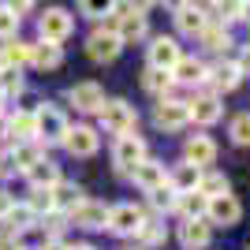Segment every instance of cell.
Segmentation results:
<instances>
[{
  "instance_id": "42",
  "label": "cell",
  "mask_w": 250,
  "mask_h": 250,
  "mask_svg": "<svg viewBox=\"0 0 250 250\" xmlns=\"http://www.w3.org/2000/svg\"><path fill=\"white\" fill-rule=\"evenodd\" d=\"M11 206H15V198H11L8 190H0V220L8 217V209H11Z\"/></svg>"
},
{
  "instance_id": "26",
  "label": "cell",
  "mask_w": 250,
  "mask_h": 250,
  "mask_svg": "<svg viewBox=\"0 0 250 250\" xmlns=\"http://www.w3.org/2000/svg\"><path fill=\"white\" fill-rule=\"evenodd\" d=\"M30 63H34V67H42V71H52V67H60V63H63L60 45H49V42L30 45Z\"/></svg>"
},
{
  "instance_id": "11",
  "label": "cell",
  "mask_w": 250,
  "mask_h": 250,
  "mask_svg": "<svg viewBox=\"0 0 250 250\" xmlns=\"http://www.w3.org/2000/svg\"><path fill=\"white\" fill-rule=\"evenodd\" d=\"M217 161V142L206 135H190L183 142V165H194V168H206Z\"/></svg>"
},
{
  "instance_id": "2",
  "label": "cell",
  "mask_w": 250,
  "mask_h": 250,
  "mask_svg": "<svg viewBox=\"0 0 250 250\" xmlns=\"http://www.w3.org/2000/svg\"><path fill=\"white\" fill-rule=\"evenodd\" d=\"M63 135H67V120H63V112H60V108H52V104H42V108L34 112V142L52 146V142H63Z\"/></svg>"
},
{
  "instance_id": "9",
  "label": "cell",
  "mask_w": 250,
  "mask_h": 250,
  "mask_svg": "<svg viewBox=\"0 0 250 250\" xmlns=\"http://www.w3.org/2000/svg\"><path fill=\"white\" fill-rule=\"evenodd\" d=\"M183 60V52H179V42L176 38H153V45H149V67H157V71H168L172 75V67Z\"/></svg>"
},
{
  "instance_id": "20",
  "label": "cell",
  "mask_w": 250,
  "mask_h": 250,
  "mask_svg": "<svg viewBox=\"0 0 250 250\" xmlns=\"http://www.w3.org/2000/svg\"><path fill=\"white\" fill-rule=\"evenodd\" d=\"M198 179H202V168L176 165L172 172H168V187L176 190V194H190V190H198Z\"/></svg>"
},
{
  "instance_id": "6",
  "label": "cell",
  "mask_w": 250,
  "mask_h": 250,
  "mask_svg": "<svg viewBox=\"0 0 250 250\" xmlns=\"http://www.w3.org/2000/svg\"><path fill=\"white\" fill-rule=\"evenodd\" d=\"M142 224H146V213L135 202H120L108 209V231H116V235H135Z\"/></svg>"
},
{
  "instance_id": "37",
  "label": "cell",
  "mask_w": 250,
  "mask_h": 250,
  "mask_svg": "<svg viewBox=\"0 0 250 250\" xmlns=\"http://www.w3.org/2000/svg\"><path fill=\"white\" fill-rule=\"evenodd\" d=\"M26 206L34 209V217H42V213H52V190L34 187V190H30V202H26Z\"/></svg>"
},
{
  "instance_id": "24",
  "label": "cell",
  "mask_w": 250,
  "mask_h": 250,
  "mask_svg": "<svg viewBox=\"0 0 250 250\" xmlns=\"http://www.w3.org/2000/svg\"><path fill=\"white\" fill-rule=\"evenodd\" d=\"M26 176H30V183H34V187L52 190L56 183H60V165H56V161H49V157H42V161H38V165H34L30 172H26Z\"/></svg>"
},
{
  "instance_id": "19",
  "label": "cell",
  "mask_w": 250,
  "mask_h": 250,
  "mask_svg": "<svg viewBox=\"0 0 250 250\" xmlns=\"http://www.w3.org/2000/svg\"><path fill=\"white\" fill-rule=\"evenodd\" d=\"M86 202V190L79 187V183H56L52 187V209H67V213H75V209Z\"/></svg>"
},
{
  "instance_id": "39",
  "label": "cell",
  "mask_w": 250,
  "mask_h": 250,
  "mask_svg": "<svg viewBox=\"0 0 250 250\" xmlns=\"http://www.w3.org/2000/svg\"><path fill=\"white\" fill-rule=\"evenodd\" d=\"M108 11H112V4H101V0H86L83 4V15H90V19H101Z\"/></svg>"
},
{
  "instance_id": "18",
  "label": "cell",
  "mask_w": 250,
  "mask_h": 250,
  "mask_svg": "<svg viewBox=\"0 0 250 250\" xmlns=\"http://www.w3.org/2000/svg\"><path fill=\"white\" fill-rule=\"evenodd\" d=\"M209 235H213V231H209L206 220H183V224H179V243L187 250H206Z\"/></svg>"
},
{
  "instance_id": "4",
  "label": "cell",
  "mask_w": 250,
  "mask_h": 250,
  "mask_svg": "<svg viewBox=\"0 0 250 250\" xmlns=\"http://www.w3.org/2000/svg\"><path fill=\"white\" fill-rule=\"evenodd\" d=\"M38 30H42V42L60 45L75 30V19H71V11H63V8H45L42 19H38Z\"/></svg>"
},
{
  "instance_id": "40",
  "label": "cell",
  "mask_w": 250,
  "mask_h": 250,
  "mask_svg": "<svg viewBox=\"0 0 250 250\" xmlns=\"http://www.w3.org/2000/svg\"><path fill=\"white\" fill-rule=\"evenodd\" d=\"M0 250H22L19 235H15V231H8V228H0Z\"/></svg>"
},
{
  "instance_id": "45",
  "label": "cell",
  "mask_w": 250,
  "mask_h": 250,
  "mask_svg": "<svg viewBox=\"0 0 250 250\" xmlns=\"http://www.w3.org/2000/svg\"><path fill=\"white\" fill-rule=\"evenodd\" d=\"M4 138H8V120L0 116V142H4Z\"/></svg>"
},
{
  "instance_id": "17",
  "label": "cell",
  "mask_w": 250,
  "mask_h": 250,
  "mask_svg": "<svg viewBox=\"0 0 250 250\" xmlns=\"http://www.w3.org/2000/svg\"><path fill=\"white\" fill-rule=\"evenodd\" d=\"M8 153H11V168H15V172H30L45 157V149H42V142H15Z\"/></svg>"
},
{
  "instance_id": "3",
  "label": "cell",
  "mask_w": 250,
  "mask_h": 250,
  "mask_svg": "<svg viewBox=\"0 0 250 250\" xmlns=\"http://www.w3.org/2000/svg\"><path fill=\"white\" fill-rule=\"evenodd\" d=\"M97 116H101V127H104V131H112V135H120V138L131 135V131H135V124H138L135 108H131L124 97H116V101H104Z\"/></svg>"
},
{
  "instance_id": "16",
  "label": "cell",
  "mask_w": 250,
  "mask_h": 250,
  "mask_svg": "<svg viewBox=\"0 0 250 250\" xmlns=\"http://www.w3.org/2000/svg\"><path fill=\"white\" fill-rule=\"evenodd\" d=\"M131 179H135L138 187L149 194V190H157V187H165V183H168V172H165V165H161V161H149V157H146V161L131 172Z\"/></svg>"
},
{
  "instance_id": "21",
  "label": "cell",
  "mask_w": 250,
  "mask_h": 250,
  "mask_svg": "<svg viewBox=\"0 0 250 250\" xmlns=\"http://www.w3.org/2000/svg\"><path fill=\"white\" fill-rule=\"evenodd\" d=\"M220 116H224V104L217 101V94H202L198 101L190 104V120H194V124H217Z\"/></svg>"
},
{
  "instance_id": "49",
  "label": "cell",
  "mask_w": 250,
  "mask_h": 250,
  "mask_svg": "<svg viewBox=\"0 0 250 250\" xmlns=\"http://www.w3.org/2000/svg\"><path fill=\"white\" fill-rule=\"evenodd\" d=\"M22 250H26V247H22Z\"/></svg>"
},
{
  "instance_id": "14",
  "label": "cell",
  "mask_w": 250,
  "mask_h": 250,
  "mask_svg": "<svg viewBox=\"0 0 250 250\" xmlns=\"http://www.w3.org/2000/svg\"><path fill=\"white\" fill-rule=\"evenodd\" d=\"M67 101H71L79 112H101L104 90H101L97 83H75L71 90H67Z\"/></svg>"
},
{
  "instance_id": "34",
  "label": "cell",
  "mask_w": 250,
  "mask_h": 250,
  "mask_svg": "<svg viewBox=\"0 0 250 250\" xmlns=\"http://www.w3.org/2000/svg\"><path fill=\"white\" fill-rule=\"evenodd\" d=\"M135 235H138V243H142V247H161V243H165V224L146 220V224H142Z\"/></svg>"
},
{
  "instance_id": "28",
  "label": "cell",
  "mask_w": 250,
  "mask_h": 250,
  "mask_svg": "<svg viewBox=\"0 0 250 250\" xmlns=\"http://www.w3.org/2000/svg\"><path fill=\"white\" fill-rule=\"evenodd\" d=\"M26 60H30V45H22V42H8L0 49V67H15L19 71Z\"/></svg>"
},
{
  "instance_id": "35",
  "label": "cell",
  "mask_w": 250,
  "mask_h": 250,
  "mask_svg": "<svg viewBox=\"0 0 250 250\" xmlns=\"http://www.w3.org/2000/svg\"><path fill=\"white\" fill-rule=\"evenodd\" d=\"M228 135H231V142H235V146H250V112H239L235 120H231Z\"/></svg>"
},
{
  "instance_id": "25",
  "label": "cell",
  "mask_w": 250,
  "mask_h": 250,
  "mask_svg": "<svg viewBox=\"0 0 250 250\" xmlns=\"http://www.w3.org/2000/svg\"><path fill=\"white\" fill-rule=\"evenodd\" d=\"M4 224H8V231L22 235V231L38 228V217H34V209L26 206V202H19V206H11V209H8V217H4Z\"/></svg>"
},
{
  "instance_id": "36",
  "label": "cell",
  "mask_w": 250,
  "mask_h": 250,
  "mask_svg": "<svg viewBox=\"0 0 250 250\" xmlns=\"http://www.w3.org/2000/svg\"><path fill=\"white\" fill-rule=\"evenodd\" d=\"M0 94H22V71L15 67H0Z\"/></svg>"
},
{
  "instance_id": "15",
  "label": "cell",
  "mask_w": 250,
  "mask_h": 250,
  "mask_svg": "<svg viewBox=\"0 0 250 250\" xmlns=\"http://www.w3.org/2000/svg\"><path fill=\"white\" fill-rule=\"evenodd\" d=\"M63 146H67V153H71V157H90V153H97L101 138H97L94 127H67Z\"/></svg>"
},
{
  "instance_id": "1",
  "label": "cell",
  "mask_w": 250,
  "mask_h": 250,
  "mask_svg": "<svg viewBox=\"0 0 250 250\" xmlns=\"http://www.w3.org/2000/svg\"><path fill=\"white\" fill-rule=\"evenodd\" d=\"M112 11H116V38H120V45H131V42H138L142 34H146V15H142V4H112Z\"/></svg>"
},
{
  "instance_id": "7",
  "label": "cell",
  "mask_w": 250,
  "mask_h": 250,
  "mask_svg": "<svg viewBox=\"0 0 250 250\" xmlns=\"http://www.w3.org/2000/svg\"><path fill=\"white\" fill-rule=\"evenodd\" d=\"M153 120L161 131H183L190 124V104L187 101H172V97H161V104L153 108Z\"/></svg>"
},
{
  "instance_id": "29",
  "label": "cell",
  "mask_w": 250,
  "mask_h": 250,
  "mask_svg": "<svg viewBox=\"0 0 250 250\" xmlns=\"http://www.w3.org/2000/svg\"><path fill=\"white\" fill-rule=\"evenodd\" d=\"M198 194H206V198H220V194H228V176H224V172H202Z\"/></svg>"
},
{
  "instance_id": "50",
  "label": "cell",
  "mask_w": 250,
  "mask_h": 250,
  "mask_svg": "<svg viewBox=\"0 0 250 250\" xmlns=\"http://www.w3.org/2000/svg\"><path fill=\"white\" fill-rule=\"evenodd\" d=\"M247 250H250V247H247Z\"/></svg>"
},
{
  "instance_id": "22",
  "label": "cell",
  "mask_w": 250,
  "mask_h": 250,
  "mask_svg": "<svg viewBox=\"0 0 250 250\" xmlns=\"http://www.w3.org/2000/svg\"><path fill=\"white\" fill-rule=\"evenodd\" d=\"M172 83H187V86H202L206 83V63L194 60V56H183V60L172 67Z\"/></svg>"
},
{
  "instance_id": "43",
  "label": "cell",
  "mask_w": 250,
  "mask_h": 250,
  "mask_svg": "<svg viewBox=\"0 0 250 250\" xmlns=\"http://www.w3.org/2000/svg\"><path fill=\"white\" fill-rule=\"evenodd\" d=\"M235 67H239V75H250V49L239 56V63H235Z\"/></svg>"
},
{
  "instance_id": "23",
  "label": "cell",
  "mask_w": 250,
  "mask_h": 250,
  "mask_svg": "<svg viewBox=\"0 0 250 250\" xmlns=\"http://www.w3.org/2000/svg\"><path fill=\"white\" fill-rule=\"evenodd\" d=\"M176 26L183 34H202L209 26V19H206V11L194 8V4H179L176 8Z\"/></svg>"
},
{
  "instance_id": "32",
  "label": "cell",
  "mask_w": 250,
  "mask_h": 250,
  "mask_svg": "<svg viewBox=\"0 0 250 250\" xmlns=\"http://www.w3.org/2000/svg\"><path fill=\"white\" fill-rule=\"evenodd\" d=\"M142 86H146L149 94H168V90H172V75H168V71H157V67H146Z\"/></svg>"
},
{
  "instance_id": "13",
  "label": "cell",
  "mask_w": 250,
  "mask_h": 250,
  "mask_svg": "<svg viewBox=\"0 0 250 250\" xmlns=\"http://www.w3.org/2000/svg\"><path fill=\"white\" fill-rule=\"evenodd\" d=\"M120 38H116L112 30H97V34H90V42H86V52H90V60H97V63H112L116 56H120Z\"/></svg>"
},
{
  "instance_id": "12",
  "label": "cell",
  "mask_w": 250,
  "mask_h": 250,
  "mask_svg": "<svg viewBox=\"0 0 250 250\" xmlns=\"http://www.w3.org/2000/svg\"><path fill=\"white\" fill-rule=\"evenodd\" d=\"M71 220L79 224V228H86V231H101V228H108V206H104V202L86 198L83 206L71 213Z\"/></svg>"
},
{
  "instance_id": "46",
  "label": "cell",
  "mask_w": 250,
  "mask_h": 250,
  "mask_svg": "<svg viewBox=\"0 0 250 250\" xmlns=\"http://www.w3.org/2000/svg\"><path fill=\"white\" fill-rule=\"evenodd\" d=\"M243 19H250V4H243Z\"/></svg>"
},
{
  "instance_id": "38",
  "label": "cell",
  "mask_w": 250,
  "mask_h": 250,
  "mask_svg": "<svg viewBox=\"0 0 250 250\" xmlns=\"http://www.w3.org/2000/svg\"><path fill=\"white\" fill-rule=\"evenodd\" d=\"M15 30H19V19L8 11V4H0V42H15Z\"/></svg>"
},
{
  "instance_id": "47",
  "label": "cell",
  "mask_w": 250,
  "mask_h": 250,
  "mask_svg": "<svg viewBox=\"0 0 250 250\" xmlns=\"http://www.w3.org/2000/svg\"><path fill=\"white\" fill-rule=\"evenodd\" d=\"M71 250H97V247H86V243H83V247H71Z\"/></svg>"
},
{
  "instance_id": "5",
  "label": "cell",
  "mask_w": 250,
  "mask_h": 250,
  "mask_svg": "<svg viewBox=\"0 0 250 250\" xmlns=\"http://www.w3.org/2000/svg\"><path fill=\"white\" fill-rule=\"evenodd\" d=\"M146 161V142L138 135H124V138H116V149H112V165L120 168V172H135L138 165Z\"/></svg>"
},
{
  "instance_id": "33",
  "label": "cell",
  "mask_w": 250,
  "mask_h": 250,
  "mask_svg": "<svg viewBox=\"0 0 250 250\" xmlns=\"http://www.w3.org/2000/svg\"><path fill=\"white\" fill-rule=\"evenodd\" d=\"M176 198H179V194L168 187V183H165V187H157V190H149V206H153L157 213H172V209H176Z\"/></svg>"
},
{
  "instance_id": "41",
  "label": "cell",
  "mask_w": 250,
  "mask_h": 250,
  "mask_svg": "<svg viewBox=\"0 0 250 250\" xmlns=\"http://www.w3.org/2000/svg\"><path fill=\"white\" fill-rule=\"evenodd\" d=\"M45 228H49L52 235H60V228H63V220L56 217V213H45Z\"/></svg>"
},
{
  "instance_id": "8",
  "label": "cell",
  "mask_w": 250,
  "mask_h": 250,
  "mask_svg": "<svg viewBox=\"0 0 250 250\" xmlns=\"http://www.w3.org/2000/svg\"><path fill=\"white\" fill-rule=\"evenodd\" d=\"M206 217L213 220V224H220V228H231V224H239L243 206H239V198H235V194L228 190V194H220V198H209Z\"/></svg>"
},
{
  "instance_id": "48",
  "label": "cell",
  "mask_w": 250,
  "mask_h": 250,
  "mask_svg": "<svg viewBox=\"0 0 250 250\" xmlns=\"http://www.w3.org/2000/svg\"><path fill=\"white\" fill-rule=\"evenodd\" d=\"M4 101H8V97H4V94H0V112H4Z\"/></svg>"
},
{
  "instance_id": "10",
  "label": "cell",
  "mask_w": 250,
  "mask_h": 250,
  "mask_svg": "<svg viewBox=\"0 0 250 250\" xmlns=\"http://www.w3.org/2000/svg\"><path fill=\"white\" fill-rule=\"evenodd\" d=\"M239 83H243L239 67L231 60H220V63H213V67H206V83L202 86H206L209 94H213V90H224V94H228V90H235Z\"/></svg>"
},
{
  "instance_id": "30",
  "label": "cell",
  "mask_w": 250,
  "mask_h": 250,
  "mask_svg": "<svg viewBox=\"0 0 250 250\" xmlns=\"http://www.w3.org/2000/svg\"><path fill=\"white\" fill-rule=\"evenodd\" d=\"M8 135L19 142H34V112H15L8 120Z\"/></svg>"
},
{
  "instance_id": "44",
  "label": "cell",
  "mask_w": 250,
  "mask_h": 250,
  "mask_svg": "<svg viewBox=\"0 0 250 250\" xmlns=\"http://www.w3.org/2000/svg\"><path fill=\"white\" fill-rule=\"evenodd\" d=\"M42 250H71V247H67V243H60V239H49Z\"/></svg>"
},
{
  "instance_id": "27",
  "label": "cell",
  "mask_w": 250,
  "mask_h": 250,
  "mask_svg": "<svg viewBox=\"0 0 250 250\" xmlns=\"http://www.w3.org/2000/svg\"><path fill=\"white\" fill-rule=\"evenodd\" d=\"M206 206H209V198L198 194V190H190V194H179V198H176V209L183 213V220H202V217H206Z\"/></svg>"
},
{
  "instance_id": "31",
  "label": "cell",
  "mask_w": 250,
  "mask_h": 250,
  "mask_svg": "<svg viewBox=\"0 0 250 250\" xmlns=\"http://www.w3.org/2000/svg\"><path fill=\"white\" fill-rule=\"evenodd\" d=\"M198 38H202V45H206V49H213V52H224V49L231 45V34L224 30V26H206Z\"/></svg>"
}]
</instances>
